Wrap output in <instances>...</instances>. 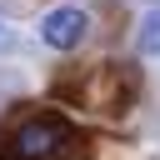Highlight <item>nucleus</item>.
Returning a JSON list of instances; mask_svg holds the SVG:
<instances>
[{"instance_id": "3", "label": "nucleus", "mask_w": 160, "mask_h": 160, "mask_svg": "<svg viewBox=\"0 0 160 160\" xmlns=\"http://www.w3.org/2000/svg\"><path fill=\"white\" fill-rule=\"evenodd\" d=\"M140 55L160 60V10H150V15L140 20Z\"/></svg>"}, {"instance_id": "1", "label": "nucleus", "mask_w": 160, "mask_h": 160, "mask_svg": "<svg viewBox=\"0 0 160 160\" xmlns=\"http://www.w3.org/2000/svg\"><path fill=\"white\" fill-rule=\"evenodd\" d=\"M70 135L75 130L60 115H25L0 150H5V160H50V155H60L70 145Z\"/></svg>"}, {"instance_id": "2", "label": "nucleus", "mask_w": 160, "mask_h": 160, "mask_svg": "<svg viewBox=\"0 0 160 160\" xmlns=\"http://www.w3.org/2000/svg\"><path fill=\"white\" fill-rule=\"evenodd\" d=\"M85 35H90V15L80 5H60V10L40 15V40L50 50H75V45H85Z\"/></svg>"}]
</instances>
